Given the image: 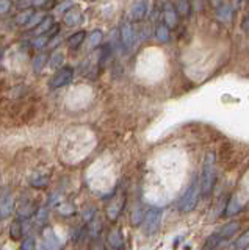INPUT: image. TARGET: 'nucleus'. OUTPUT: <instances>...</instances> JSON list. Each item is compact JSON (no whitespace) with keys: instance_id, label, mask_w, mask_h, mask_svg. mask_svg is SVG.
Returning a JSON list of instances; mask_svg holds the SVG:
<instances>
[{"instance_id":"obj_1","label":"nucleus","mask_w":249,"mask_h":250,"mask_svg":"<svg viewBox=\"0 0 249 250\" xmlns=\"http://www.w3.org/2000/svg\"><path fill=\"white\" fill-rule=\"evenodd\" d=\"M201 180L194 175L191 183L188 185V188H186V191L183 192V195L181 197V200H179L177 207L181 208L182 213H190V211L194 209V207L198 205L199 202V197H201Z\"/></svg>"},{"instance_id":"obj_2","label":"nucleus","mask_w":249,"mask_h":250,"mask_svg":"<svg viewBox=\"0 0 249 250\" xmlns=\"http://www.w3.org/2000/svg\"><path fill=\"white\" fill-rule=\"evenodd\" d=\"M215 163L216 156L213 152H208L204 158V164H202V174H201V191L204 195H208L213 189L215 185Z\"/></svg>"},{"instance_id":"obj_3","label":"nucleus","mask_w":249,"mask_h":250,"mask_svg":"<svg viewBox=\"0 0 249 250\" xmlns=\"http://www.w3.org/2000/svg\"><path fill=\"white\" fill-rule=\"evenodd\" d=\"M119 38H121V44L124 47V52H130L134 49V45L136 42V31L130 22H124L121 28H119Z\"/></svg>"},{"instance_id":"obj_4","label":"nucleus","mask_w":249,"mask_h":250,"mask_svg":"<svg viewBox=\"0 0 249 250\" xmlns=\"http://www.w3.org/2000/svg\"><path fill=\"white\" fill-rule=\"evenodd\" d=\"M161 216H163V209L158 207H154L147 211V214L144 216V231L147 234H154L158 230L160 222H161Z\"/></svg>"},{"instance_id":"obj_5","label":"nucleus","mask_w":249,"mask_h":250,"mask_svg":"<svg viewBox=\"0 0 249 250\" xmlns=\"http://www.w3.org/2000/svg\"><path fill=\"white\" fill-rule=\"evenodd\" d=\"M74 78V69L72 67H61L57 70V74L50 78L49 82V88L50 89H58L63 88V86L71 83V80Z\"/></svg>"},{"instance_id":"obj_6","label":"nucleus","mask_w":249,"mask_h":250,"mask_svg":"<svg viewBox=\"0 0 249 250\" xmlns=\"http://www.w3.org/2000/svg\"><path fill=\"white\" fill-rule=\"evenodd\" d=\"M61 242L57 238V234L53 233L52 229H47L43 233V238L38 244V250H60Z\"/></svg>"},{"instance_id":"obj_7","label":"nucleus","mask_w":249,"mask_h":250,"mask_svg":"<svg viewBox=\"0 0 249 250\" xmlns=\"http://www.w3.org/2000/svg\"><path fill=\"white\" fill-rule=\"evenodd\" d=\"M14 209V199L11 192H3L0 197V219H6Z\"/></svg>"},{"instance_id":"obj_8","label":"nucleus","mask_w":249,"mask_h":250,"mask_svg":"<svg viewBox=\"0 0 249 250\" xmlns=\"http://www.w3.org/2000/svg\"><path fill=\"white\" fill-rule=\"evenodd\" d=\"M216 18L218 21H221L223 23H229L233 18V8L230 3L220 2L216 3Z\"/></svg>"},{"instance_id":"obj_9","label":"nucleus","mask_w":249,"mask_h":250,"mask_svg":"<svg viewBox=\"0 0 249 250\" xmlns=\"http://www.w3.org/2000/svg\"><path fill=\"white\" fill-rule=\"evenodd\" d=\"M82 19H83V16H82V11L79 10L77 6H71L69 10L65 13V23L68 27H74V25H79V23H82Z\"/></svg>"},{"instance_id":"obj_10","label":"nucleus","mask_w":249,"mask_h":250,"mask_svg":"<svg viewBox=\"0 0 249 250\" xmlns=\"http://www.w3.org/2000/svg\"><path fill=\"white\" fill-rule=\"evenodd\" d=\"M108 242L110 246L116 250H122L124 249V238H122V233L118 229H113L108 233Z\"/></svg>"},{"instance_id":"obj_11","label":"nucleus","mask_w":249,"mask_h":250,"mask_svg":"<svg viewBox=\"0 0 249 250\" xmlns=\"http://www.w3.org/2000/svg\"><path fill=\"white\" fill-rule=\"evenodd\" d=\"M163 18H165V25L168 28L177 27V11H176V8H173L169 3H166V6H165V14H163Z\"/></svg>"},{"instance_id":"obj_12","label":"nucleus","mask_w":249,"mask_h":250,"mask_svg":"<svg viewBox=\"0 0 249 250\" xmlns=\"http://www.w3.org/2000/svg\"><path fill=\"white\" fill-rule=\"evenodd\" d=\"M55 25H57V23H55V21H53L52 16H45L44 21L40 23V27L35 30V33H36V36H43L45 33H49V31Z\"/></svg>"},{"instance_id":"obj_13","label":"nucleus","mask_w":249,"mask_h":250,"mask_svg":"<svg viewBox=\"0 0 249 250\" xmlns=\"http://www.w3.org/2000/svg\"><path fill=\"white\" fill-rule=\"evenodd\" d=\"M238 229H240V224L238 222H229V224H226L223 229L218 231L220 233V236H221V241H226V239H229L232 234H235L237 231H238Z\"/></svg>"},{"instance_id":"obj_14","label":"nucleus","mask_w":249,"mask_h":250,"mask_svg":"<svg viewBox=\"0 0 249 250\" xmlns=\"http://www.w3.org/2000/svg\"><path fill=\"white\" fill-rule=\"evenodd\" d=\"M35 213H38L36 211V207H35V203L33 202H30V200H27L24 205H19V208H18V214H19V217L22 219H28L30 216H33Z\"/></svg>"},{"instance_id":"obj_15","label":"nucleus","mask_w":249,"mask_h":250,"mask_svg":"<svg viewBox=\"0 0 249 250\" xmlns=\"http://www.w3.org/2000/svg\"><path fill=\"white\" fill-rule=\"evenodd\" d=\"M22 234H24V227H22L21 219H16L10 225V238L13 241H19L22 238Z\"/></svg>"},{"instance_id":"obj_16","label":"nucleus","mask_w":249,"mask_h":250,"mask_svg":"<svg viewBox=\"0 0 249 250\" xmlns=\"http://www.w3.org/2000/svg\"><path fill=\"white\" fill-rule=\"evenodd\" d=\"M85 36H87V33L85 31H77V33L71 35L68 39V45L71 47V49H79L80 44L85 41Z\"/></svg>"},{"instance_id":"obj_17","label":"nucleus","mask_w":249,"mask_h":250,"mask_svg":"<svg viewBox=\"0 0 249 250\" xmlns=\"http://www.w3.org/2000/svg\"><path fill=\"white\" fill-rule=\"evenodd\" d=\"M49 182V175L45 174H40V172H36L32 177H30V185L33 188H44Z\"/></svg>"},{"instance_id":"obj_18","label":"nucleus","mask_w":249,"mask_h":250,"mask_svg":"<svg viewBox=\"0 0 249 250\" xmlns=\"http://www.w3.org/2000/svg\"><path fill=\"white\" fill-rule=\"evenodd\" d=\"M146 14V3L144 2H135L132 5V18L135 21H141Z\"/></svg>"},{"instance_id":"obj_19","label":"nucleus","mask_w":249,"mask_h":250,"mask_svg":"<svg viewBox=\"0 0 249 250\" xmlns=\"http://www.w3.org/2000/svg\"><path fill=\"white\" fill-rule=\"evenodd\" d=\"M221 236H220V233H213V234H210V236H208V239L205 241V244H204V249H202V250H215L218 246H220L221 244Z\"/></svg>"},{"instance_id":"obj_20","label":"nucleus","mask_w":249,"mask_h":250,"mask_svg":"<svg viewBox=\"0 0 249 250\" xmlns=\"http://www.w3.org/2000/svg\"><path fill=\"white\" fill-rule=\"evenodd\" d=\"M155 36H157V39L160 42L169 41V28L165 25V23H161V25H158L157 30H155Z\"/></svg>"},{"instance_id":"obj_21","label":"nucleus","mask_w":249,"mask_h":250,"mask_svg":"<svg viewBox=\"0 0 249 250\" xmlns=\"http://www.w3.org/2000/svg\"><path fill=\"white\" fill-rule=\"evenodd\" d=\"M35 13H33V10H25V11H21L18 16H16V23L18 25H27L28 23V21H30V18H32Z\"/></svg>"},{"instance_id":"obj_22","label":"nucleus","mask_w":249,"mask_h":250,"mask_svg":"<svg viewBox=\"0 0 249 250\" xmlns=\"http://www.w3.org/2000/svg\"><path fill=\"white\" fill-rule=\"evenodd\" d=\"M102 39H104L102 30H92L91 33H90V44H91V47H97L100 42H102Z\"/></svg>"},{"instance_id":"obj_23","label":"nucleus","mask_w":249,"mask_h":250,"mask_svg":"<svg viewBox=\"0 0 249 250\" xmlns=\"http://www.w3.org/2000/svg\"><path fill=\"white\" fill-rule=\"evenodd\" d=\"M44 18H45V16H43L41 13H35L33 16H32V18H30V21H28V23H27V25H25V28H38V27H40V23L44 21Z\"/></svg>"},{"instance_id":"obj_24","label":"nucleus","mask_w":249,"mask_h":250,"mask_svg":"<svg viewBox=\"0 0 249 250\" xmlns=\"http://www.w3.org/2000/svg\"><path fill=\"white\" fill-rule=\"evenodd\" d=\"M249 246V230H246L241 236L235 241V244H233V247H235L237 250H243Z\"/></svg>"},{"instance_id":"obj_25","label":"nucleus","mask_w":249,"mask_h":250,"mask_svg":"<svg viewBox=\"0 0 249 250\" xmlns=\"http://www.w3.org/2000/svg\"><path fill=\"white\" fill-rule=\"evenodd\" d=\"M45 60H47V57H45L44 53L38 55V57L33 60V72H36V74H40V72H41L43 67H44V64H45Z\"/></svg>"},{"instance_id":"obj_26","label":"nucleus","mask_w":249,"mask_h":250,"mask_svg":"<svg viewBox=\"0 0 249 250\" xmlns=\"http://www.w3.org/2000/svg\"><path fill=\"white\" fill-rule=\"evenodd\" d=\"M190 3L188 2H185V0H181V2H177L176 3V11H177V14H181V16H183V18H186V16L190 14Z\"/></svg>"},{"instance_id":"obj_27","label":"nucleus","mask_w":249,"mask_h":250,"mask_svg":"<svg viewBox=\"0 0 249 250\" xmlns=\"http://www.w3.org/2000/svg\"><path fill=\"white\" fill-rule=\"evenodd\" d=\"M240 209H241V205L237 202L235 197H232L230 202H229V205H227V209H226V216H233V214H237Z\"/></svg>"},{"instance_id":"obj_28","label":"nucleus","mask_w":249,"mask_h":250,"mask_svg":"<svg viewBox=\"0 0 249 250\" xmlns=\"http://www.w3.org/2000/svg\"><path fill=\"white\" fill-rule=\"evenodd\" d=\"M63 60H65V55L61 53V52L52 53L49 66H50V67H53V69H57V67H60V66H61V62H63Z\"/></svg>"},{"instance_id":"obj_29","label":"nucleus","mask_w":249,"mask_h":250,"mask_svg":"<svg viewBox=\"0 0 249 250\" xmlns=\"http://www.w3.org/2000/svg\"><path fill=\"white\" fill-rule=\"evenodd\" d=\"M141 219H143V208H141V207H139V208H135L134 214H132V224H134V225H138L139 222H141Z\"/></svg>"},{"instance_id":"obj_30","label":"nucleus","mask_w":249,"mask_h":250,"mask_svg":"<svg viewBox=\"0 0 249 250\" xmlns=\"http://www.w3.org/2000/svg\"><path fill=\"white\" fill-rule=\"evenodd\" d=\"M21 250H36V246H35V239L32 236H28L24 242H22L21 246Z\"/></svg>"},{"instance_id":"obj_31","label":"nucleus","mask_w":249,"mask_h":250,"mask_svg":"<svg viewBox=\"0 0 249 250\" xmlns=\"http://www.w3.org/2000/svg\"><path fill=\"white\" fill-rule=\"evenodd\" d=\"M49 41H50V39L47 38V35H43V36H36V39H35L33 45L36 47V49H41V47H44V45L47 44Z\"/></svg>"},{"instance_id":"obj_32","label":"nucleus","mask_w":249,"mask_h":250,"mask_svg":"<svg viewBox=\"0 0 249 250\" xmlns=\"http://www.w3.org/2000/svg\"><path fill=\"white\" fill-rule=\"evenodd\" d=\"M47 207H43V208H40L38 209V213H36V219H38V222H44L45 221V217H47Z\"/></svg>"},{"instance_id":"obj_33","label":"nucleus","mask_w":249,"mask_h":250,"mask_svg":"<svg viewBox=\"0 0 249 250\" xmlns=\"http://www.w3.org/2000/svg\"><path fill=\"white\" fill-rule=\"evenodd\" d=\"M10 8H11V2H10V0H0V16L8 13Z\"/></svg>"},{"instance_id":"obj_34","label":"nucleus","mask_w":249,"mask_h":250,"mask_svg":"<svg viewBox=\"0 0 249 250\" xmlns=\"http://www.w3.org/2000/svg\"><path fill=\"white\" fill-rule=\"evenodd\" d=\"M72 211H74V207L69 205V203H66V205H63V207H60V213L61 214H71Z\"/></svg>"},{"instance_id":"obj_35","label":"nucleus","mask_w":249,"mask_h":250,"mask_svg":"<svg viewBox=\"0 0 249 250\" xmlns=\"http://www.w3.org/2000/svg\"><path fill=\"white\" fill-rule=\"evenodd\" d=\"M90 250H107V249H105V246H104V242H100V241H92V244H91Z\"/></svg>"},{"instance_id":"obj_36","label":"nucleus","mask_w":249,"mask_h":250,"mask_svg":"<svg viewBox=\"0 0 249 250\" xmlns=\"http://www.w3.org/2000/svg\"><path fill=\"white\" fill-rule=\"evenodd\" d=\"M243 30L245 31H249V13L246 14V18L243 19Z\"/></svg>"}]
</instances>
